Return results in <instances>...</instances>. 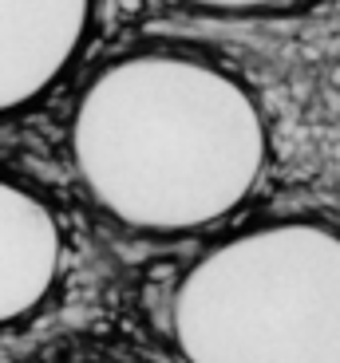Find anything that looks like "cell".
<instances>
[{"label": "cell", "mask_w": 340, "mask_h": 363, "mask_svg": "<svg viewBox=\"0 0 340 363\" xmlns=\"http://www.w3.org/2000/svg\"><path fill=\"white\" fill-rule=\"evenodd\" d=\"M67 150L92 201L135 233H194L241 209L269 166L246 79L194 52H123L83 83Z\"/></svg>", "instance_id": "6da1fadb"}, {"label": "cell", "mask_w": 340, "mask_h": 363, "mask_svg": "<svg viewBox=\"0 0 340 363\" xmlns=\"http://www.w3.org/2000/svg\"><path fill=\"white\" fill-rule=\"evenodd\" d=\"M186 363H340V229L261 221L210 245L170 292Z\"/></svg>", "instance_id": "7a4b0ae2"}, {"label": "cell", "mask_w": 340, "mask_h": 363, "mask_svg": "<svg viewBox=\"0 0 340 363\" xmlns=\"http://www.w3.org/2000/svg\"><path fill=\"white\" fill-rule=\"evenodd\" d=\"M95 0H0V118L40 103L79 64Z\"/></svg>", "instance_id": "3957f363"}, {"label": "cell", "mask_w": 340, "mask_h": 363, "mask_svg": "<svg viewBox=\"0 0 340 363\" xmlns=\"http://www.w3.org/2000/svg\"><path fill=\"white\" fill-rule=\"evenodd\" d=\"M64 264V229L32 186L0 174V328L52 296Z\"/></svg>", "instance_id": "277c9868"}, {"label": "cell", "mask_w": 340, "mask_h": 363, "mask_svg": "<svg viewBox=\"0 0 340 363\" xmlns=\"http://www.w3.org/2000/svg\"><path fill=\"white\" fill-rule=\"evenodd\" d=\"M190 12H206V16H277V12L305 9L313 0H175Z\"/></svg>", "instance_id": "5b68a950"}, {"label": "cell", "mask_w": 340, "mask_h": 363, "mask_svg": "<svg viewBox=\"0 0 340 363\" xmlns=\"http://www.w3.org/2000/svg\"><path fill=\"white\" fill-rule=\"evenodd\" d=\"M75 363H123V359H75Z\"/></svg>", "instance_id": "8992f818"}]
</instances>
